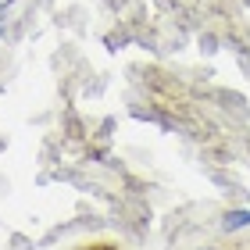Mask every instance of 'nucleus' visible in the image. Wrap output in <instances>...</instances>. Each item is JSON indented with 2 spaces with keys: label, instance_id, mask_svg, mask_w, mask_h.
<instances>
[{
  "label": "nucleus",
  "instance_id": "obj_1",
  "mask_svg": "<svg viewBox=\"0 0 250 250\" xmlns=\"http://www.w3.org/2000/svg\"><path fill=\"white\" fill-rule=\"evenodd\" d=\"M250 225V208H240V211H229L222 218V229L225 232H240V229H247Z\"/></svg>",
  "mask_w": 250,
  "mask_h": 250
},
{
  "label": "nucleus",
  "instance_id": "obj_3",
  "mask_svg": "<svg viewBox=\"0 0 250 250\" xmlns=\"http://www.w3.org/2000/svg\"><path fill=\"white\" fill-rule=\"evenodd\" d=\"M0 29H4V18H0Z\"/></svg>",
  "mask_w": 250,
  "mask_h": 250
},
{
  "label": "nucleus",
  "instance_id": "obj_2",
  "mask_svg": "<svg viewBox=\"0 0 250 250\" xmlns=\"http://www.w3.org/2000/svg\"><path fill=\"white\" fill-rule=\"evenodd\" d=\"M200 250H214V247H200Z\"/></svg>",
  "mask_w": 250,
  "mask_h": 250
}]
</instances>
